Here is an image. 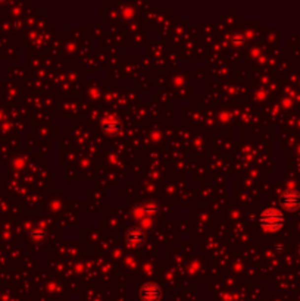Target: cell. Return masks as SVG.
<instances>
[{"instance_id": "obj_1", "label": "cell", "mask_w": 300, "mask_h": 301, "mask_svg": "<svg viewBox=\"0 0 300 301\" xmlns=\"http://www.w3.org/2000/svg\"><path fill=\"white\" fill-rule=\"evenodd\" d=\"M258 220H259L261 228L265 229L267 232H277V231H280V229L284 226V223H286L284 214H283L278 209H275V207L265 209V210L259 214Z\"/></svg>"}, {"instance_id": "obj_2", "label": "cell", "mask_w": 300, "mask_h": 301, "mask_svg": "<svg viewBox=\"0 0 300 301\" xmlns=\"http://www.w3.org/2000/svg\"><path fill=\"white\" fill-rule=\"evenodd\" d=\"M125 242L130 248H140L146 242V232L141 226H131L125 232Z\"/></svg>"}, {"instance_id": "obj_3", "label": "cell", "mask_w": 300, "mask_h": 301, "mask_svg": "<svg viewBox=\"0 0 300 301\" xmlns=\"http://www.w3.org/2000/svg\"><path fill=\"white\" fill-rule=\"evenodd\" d=\"M140 299L141 301H161L162 300V296H164V291L162 288L155 284V282H146L140 287Z\"/></svg>"}, {"instance_id": "obj_4", "label": "cell", "mask_w": 300, "mask_h": 301, "mask_svg": "<svg viewBox=\"0 0 300 301\" xmlns=\"http://www.w3.org/2000/svg\"><path fill=\"white\" fill-rule=\"evenodd\" d=\"M281 207L289 211H296L300 207V193L296 190H286L280 197Z\"/></svg>"}, {"instance_id": "obj_5", "label": "cell", "mask_w": 300, "mask_h": 301, "mask_svg": "<svg viewBox=\"0 0 300 301\" xmlns=\"http://www.w3.org/2000/svg\"><path fill=\"white\" fill-rule=\"evenodd\" d=\"M100 129H101L103 134H106L109 137H113V135H118L122 131V122L115 116H107V118L101 119Z\"/></svg>"}, {"instance_id": "obj_6", "label": "cell", "mask_w": 300, "mask_h": 301, "mask_svg": "<svg viewBox=\"0 0 300 301\" xmlns=\"http://www.w3.org/2000/svg\"><path fill=\"white\" fill-rule=\"evenodd\" d=\"M44 238H46V234H44L43 231H40V229H34V231L31 232V240H33L34 242H41Z\"/></svg>"}, {"instance_id": "obj_7", "label": "cell", "mask_w": 300, "mask_h": 301, "mask_svg": "<svg viewBox=\"0 0 300 301\" xmlns=\"http://www.w3.org/2000/svg\"><path fill=\"white\" fill-rule=\"evenodd\" d=\"M298 254H299V257H300V245L298 247Z\"/></svg>"}]
</instances>
